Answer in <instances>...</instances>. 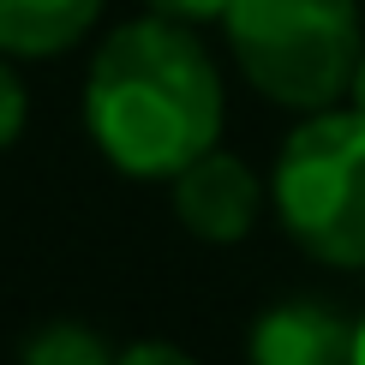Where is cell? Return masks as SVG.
<instances>
[{
  "instance_id": "6",
  "label": "cell",
  "mask_w": 365,
  "mask_h": 365,
  "mask_svg": "<svg viewBox=\"0 0 365 365\" xmlns=\"http://www.w3.org/2000/svg\"><path fill=\"white\" fill-rule=\"evenodd\" d=\"M96 19L102 0H0V54L19 60L66 54Z\"/></svg>"
},
{
  "instance_id": "4",
  "label": "cell",
  "mask_w": 365,
  "mask_h": 365,
  "mask_svg": "<svg viewBox=\"0 0 365 365\" xmlns=\"http://www.w3.org/2000/svg\"><path fill=\"white\" fill-rule=\"evenodd\" d=\"M257 174L227 150H204L197 162L174 174V216L186 222L192 240H210V246H234V240L252 234L257 222Z\"/></svg>"
},
{
  "instance_id": "8",
  "label": "cell",
  "mask_w": 365,
  "mask_h": 365,
  "mask_svg": "<svg viewBox=\"0 0 365 365\" xmlns=\"http://www.w3.org/2000/svg\"><path fill=\"white\" fill-rule=\"evenodd\" d=\"M24 114H30V96H24V84H19V72L0 60V150L6 144H19V132H24Z\"/></svg>"
},
{
  "instance_id": "7",
  "label": "cell",
  "mask_w": 365,
  "mask_h": 365,
  "mask_svg": "<svg viewBox=\"0 0 365 365\" xmlns=\"http://www.w3.org/2000/svg\"><path fill=\"white\" fill-rule=\"evenodd\" d=\"M19 365H114V354L102 347L96 329H84V324H42L36 336L24 341V359Z\"/></svg>"
},
{
  "instance_id": "12",
  "label": "cell",
  "mask_w": 365,
  "mask_h": 365,
  "mask_svg": "<svg viewBox=\"0 0 365 365\" xmlns=\"http://www.w3.org/2000/svg\"><path fill=\"white\" fill-rule=\"evenodd\" d=\"M354 365H365V317H359V329H354Z\"/></svg>"
},
{
  "instance_id": "5",
  "label": "cell",
  "mask_w": 365,
  "mask_h": 365,
  "mask_svg": "<svg viewBox=\"0 0 365 365\" xmlns=\"http://www.w3.org/2000/svg\"><path fill=\"white\" fill-rule=\"evenodd\" d=\"M354 329L329 299H282L252 324V365H354Z\"/></svg>"
},
{
  "instance_id": "3",
  "label": "cell",
  "mask_w": 365,
  "mask_h": 365,
  "mask_svg": "<svg viewBox=\"0 0 365 365\" xmlns=\"http://www.w3.org/2000/svg\"><path fill=\"white\" fill-rule=\"evenodd\" d=\"M276 216L317 264H365V114L317 108L276 156Z\"/></svg>"
},
{
  "instance_id": "11",
  "label": "cell",
  "mask_w": 365,
  "mask_h": 365,
  "mask_svg": "<svg viewBox=\"0 0 365 365\" xmlns=\"http://www.w3.org/2000/svg\"><path fill=\"white\" fill-rule=\"evenodd\" d=\"M347 96H354V108L365 114V48H359V60H354V84H347Z\"/></svg>"
},
{
  "instance_id": "2",
  "label": "cell",
  "mask_w": 365,
  "mask_h": 365,
  "mask_svg": "<svg viewBox=\"0 0 365 365\" xmlns=\"http://www.w3.org/2000/svg\"><path fill=\"white\" fill-rule=\"evenodd\" d=\"M240 72L282 108H329L354 84L365 48L354 0H227L222 12Z\"/></svg>"
},
{
  "instance_id": "1",
  "label": "cell",
  "mask_w": 365,
  "mask_h": 365,
  "mask_svg": "<svg viewBox=\"0 0 365 365\" xmlns=\"http://www.w3.org/2000/svg\"><path fill=\"white\" fill-rule=\"evenodd\" d=\"M84 126L96 150L132 180H174L186 162L216 150L222 72L192 24L132 19L90 60Z\"/></svg>"
},
{
  "instance_id": "10",
  "label": "cell",
  "mask_w": 365,
  "mask_h": 365,
  "mask_svg": "<svg viewBox=\"0 0 365 365\" xmlns=\"http://www.w3.org/2000/svg\"><path fill=\"white\" fill-rule=\"evenodd\" d=\"M114 365H197V359L186 347H174V341H132Z\"/></svg>"
},
{
  "instance_id": "9",
  "label": "cell",
  "mask_w": 365,
  "mask_h": 365,
  "mask_svg": "<svg viewBox=\"0 0 365 365\" xmlns=\"http://www.w3.org/2000/svg\"><path fill=\"white\" fill-rule=\"evenodd\" d=\"M156 19H174V24H210L227 12V0H144Z\"/></svg>"
}]
</instances>
